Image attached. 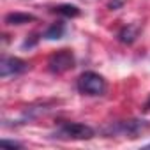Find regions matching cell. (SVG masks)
Here are the masks:
<instances>
[{
	"instance_id": "6da1fadb",
	"label": "cell",
	"mask_w": 150,
	"mask_h": 150,
	"mask_svg": "<svg viewBox=\"0 0 150 150\" xmlns=\"http://www.w3.org/2000/svg\"><path fill=\"white\" fill-rule=\"evenodd\" d=\"M150 129V122L141 118H129V120H117L103 127V134L108 138L113 136H125V138H136Z\"/></svg>"
},
{
	"instance_id": "7a4b0ae2",
	"label": "cell",
	"mask_w": 150,
	"mask_h": 150,
	"mask_svg": "<svg viewBox=\"0 0 150 150\" xmlns=\"http://www.w3.org/2000/svg\"><path fill=\"white\" fill-rule=\"evenodd\" d=\"M96 136V131L80 122H64L57 127L55 132H51V138L55 139H64V141H83V139H92Z\"/></svg>"
},
{
	"instance_id": "3957f363",
	"label": "cell",
	"mask_w": 150,
	"mask_h": 150,
	"mask_svg": "<svg viewBox=\"0 0 150 150\" xmlns=\"http://www.w3.org/2000/svg\"><path fill=\"white\" fill-rule=\"evenodd\" d=\"M76 88L83 96L97 97V96H104V92L108 88V83H106V80L101 76L99 72L85 71L83 74H80V78L76 81Z\"/></svg>"
},
{
	"instance_id": "277c9868",
	"label": "cell",
	"mask_w": 150,
	"mask_h": 150,
	"mask_svg": "<svg viewBox=\"0 0 150 150\" xmlns=\"http://www.w3.org/2000/svg\"><path fill=\"white\" fill-rule=\"evenodd\" d=\"M76 65V58H74L72 51L69 50H60L57 53H53L48 60V71L51 74H64L67 71H71Z\"/></svg>"
},
{
	"instance_id": "5b68a950",
	"label": "cell",
	"mask_w": 150,
	"mask_h": 150,
	"mask_svg": "<svg viewBox=\"0 0 150 150\" xmlns=\"http://www.w3.org/2000/svg\"><path fill=\"white\" fill-rule=\"evenodd\" d=\"M30 69V64L23 58L18 57H7L4 55L2 60H0V76L7 78V76H20V74H25Z\"/></svg>"
},
{
	"instance_id": "8992f818",
	"label": "cell",
	"mask_w": 150,
	"mask_h": 150,
	"mask_svg": "<svg viewBox=\"0 0 150 150\" xmlns=\"http://www.w3.org/2000/svg\"><path fill=\"white\" fill-rule=\"evenodd\" d=\"M139 27L138 25H125V27H122L120 30H118V41L122 42V44H132L136 39H138V35H139Z\"/></svg>"
},
{
	"instance_id": "52a82bcc",
	"label": "cell",
	"mask_w": 150,
	"mask_h": 150,
	"mask_svg": "<svg viewBox=\"0 0 150 150\" xmlns=\"http://www.w3.org/2000/svg\"><path fill=\"white\" fill-rule=\"evenodd\" d=\"M65 23H62V21H55V23H51L46 30H44V34H42V37L46 39V41H57V39H62L64 35H65Z\"/></svg>"
},
{
	"instance_id": "ba28073f",
	"label": "cell",
	"mask_w": 150,
	"mask_h": 150,
	"mask_svg": "<svg viewBox=\"0 0 150 150\" xmlns=\"http://www.w3.org/2000/svg\"><path fill=\"white\" fill-rule=\"evenodd\" d=\"M37 20V16H34V14H28V13H9L6 18H4V21L7 23V25H25V23H30V21H35Z\"/></svg>"
},
{
	"instance_id": "9c48e42d",
	"label": "cell",
	"mask_w": 150,
	"mask_h": 150,
	"mask_svg": "<svg viewBox=\"0 0 150 150\" xmlns=\"http://www.w3.org/2000/svg\"><path fill=\"white\" fill-rule=\"evenodd\" d=\"M51 13L55 14H60L64 18H78L81 14V11L76 7V6H72V4H60V6H55L51 9Z\"/></svg>"
},
{
	"instance_id": "30bf717a",
	"label": "cell",
	"mask_w": 150,
	"mask_h": 150,
	"mask_svg": "<svg viewBox=\"0 0 150 150\" xmlns=\"http://www.w3.org/2000/svg\"><path fill=\"white\" fill-rule=\"evenodd\" d=\"M2 146H7V148H23V143L20 141H11V139H2L0 141Z\"/></svg>"
},
{
	"instance_id": "8fae6325",
	"label": "cell",
	"mask_w": 150,
	"mask_h": 150,
	"mask_svg": "<svg viewBox=\"0 0 150 150\" xmlns=\"http://www.w3.org/2000/svg\"><path fill=\"white\" fill-rule=\"evenodd\" d=\"M124 6V2H122V0H111V2L108 4V7L111 9V11H117L118 7H122Z\"/></svg>"
},
{
	"instance_id": "7c38bea8",
	"label": "cell",
	"mask_w": 150,
	"mask_h": 150,
	"mask_svg": "<svg viewBox=\"0 0 150 150\" xmlns=\"http://www.w3.org/2000/svg\"><path fill=\"white\" fill-rule=\"evenodd\" d=\"M143 110H145V111H150V97H148V101L145 103V106H143Z\"/></svg>"
},
{
	"instance_id": "4fadbf2b",
	"label": "cell",
	"mask_w": 150,
	"mask_h": 150,
	"mask_svg": "<svg viewBox=\"0 0 150 150\" xmlns=\"http://www.w3.org/2000/svg\"><path fill=\"white\" fill-rule=\"evenodd\" d=\"M145 148H150V143H148V145H145Z\"/></svg>"
}]
</instances>
